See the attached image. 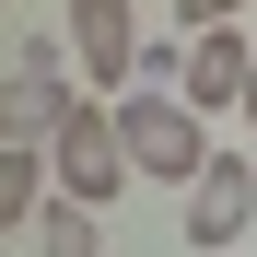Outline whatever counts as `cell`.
I'll list each match as a JSON object with an SVG mask.
<instances>
[{"mask_svg": "<svg viewBox=\"0 0 257 257\" xmlns=\"http://www.w3.org/2000/svg\"><path fill=\"white\" fill-rule=\"evenodd\" d=\"M47 176H59V164H47V141H0V222H35V210H47Z\"/></svg>", "mask_w": 257, "mask_h": 257, "instance_id": "obj_7", "label": "cell"}, {"mask_svg": "<svg viewBox=\"0 0 257 257\" xmlns=\"http://www.w3.org/2000/svg\"><path fill=\"white\" fill-rule=\"evenodd\" d=\"M59 35H70V59L94 94H141V0H59Z\"/></svg>", "mask_w": 257, "mask_h": 257, "instance_id": "obj_3", "label": "cell"}, {"mask_svg": "<svg viewBox=\"0 0 257 257\" xmlns=\"http://www.w3.org/2000/svg\"><path fill=\"white\" fill-rule=\"evenodd\" d=\"M70 82H82L70 35H59V47H47V35H12V94H0V141H47V128H59V105H70Z\"/></svg>", "mask_w": 257, "mask_h": 257, "instance_id": "obj_4", "label": "cell"}, {"mask_svg": "<svg viewBox=\"0 0 257 257\" xmlns=\"http://www.w3.org/2000/svg\"><path fill=\"white\" fill-rule=\"evenodd\" d=\"M245 128H257V82H245Z\"/></svg>", "mask_w": 257, "mask_h": 257, "instance_id": "obj_10", "label": "cell"}, {"mask_svg": "<svg viewBox=\"0 0 257 257\" xmlns=\"http://www.w3.org/2000/svg\"><path fill=\"white\" fill-rule=\"evenodd\" d=\"M245 12H257V0H176V24H187V35H199V24H245Z\"/></svg>", "mask_w": 257, "mask_h": 257, "instance_id": "obj_9", "label": "cell"}, {"mask_svg": "<svg viewBox=\"0 0 257 257\" xmlns=\"http://www.w3.org/2000/svg\"><path fill=\"white\" fill-rule=\"evenodd\" d=\"M24 245H35V257H94V210H82V199H47V210L24 222Z\"/></svg>", "mask_w": 257, "mask_h": 257, "instance_id": "obj_8", "label": "cell"}, {"mask_svg": "<svg viewBox=\"0 0 257 257\" xmlns=\"http://www.w3.org/2000/svg\"><path fill=\"white\" fill-rule=\"evenodd\" d=\"M47 164H59V199L82 210H105L128 187V141H117V94H70L59 128H47Z\"/></svg>", "mask_w": 257, "mask_h": 257, "instance_id": "obj_2", "label": "cell"}, {"mask_svg": "<svg viewBox=\"0 0 257 257\" xmlns=\"http://www.w3.org/2000/svg\"><path fill=\"white\" fill-rule=\"evenodd\" d=\"M117 141H128V176H141V187H199L210 176V117L176 94V82L117 94Z\"/></svg>", "mask_w": 257, "mask_h": 257, "instance_id": "obj_1", "label": "cell"}, {"mask_svg": "<svg viewBox=\"0 0 257 257\" xmlns=\"http://www.w3.org/2000/svg\"><path fill=\"white\" fill-rule=\"evenodd\" d=\"M245 222H257V164L210 152V176L187 187V245H199V257H234V245H245Z\"/></svg>", "mask_w": 257, "mask_h": 257, "instance_id": "obj_6", "label": "cell"}, {"mask_svg": "<svg viewBox=\"0 0 257 257\" xmlns=\"http://www.w3.org/2000/svg\"><path fill=\"white\" fill-rule=\"evenodd\" d=\"M245 82H257V47L234 24H199L187 35V70H176V94L199 105V117H245Z\"/></svg>", "mask_w": 257, "mask_h": 257, "instance_id": "obj_5", "label": "cell"}]
</instances>
